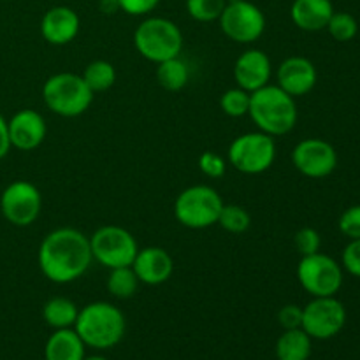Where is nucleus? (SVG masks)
<instances>
[{"label": "nucleus", "instance_id": "nucleus-21", "mask_svg": "<svg viewBox=\"0 0 360 360\" xmlns=\"http://www.w3.org/2000/svg\"><path fill=\"white\" fill-rule=\"evenodd\" d=\"M311 355V338L302 329L283 330L276 341L278 360H308Z\"/></svg>", "mask_w": 360, "mask_h": 360}, {"label": "nucleus", "instance_id": "nucleus-26", "mask_svg": "<svg viewBox=\"0 0 360 360\" xmlns=\"http://www.w3.org/2000/svg\"><path fill=\"white\" fill-rule=\"evenodd\" d=\"M218 225L231 234H243L252 225V217L248 211L238 204H224L221 213L218 217Z\"/></svg>", "mask_w": 360, "mask_h": 360}, {"label": "nucleus", "instance_id": "nucleus-28", "mask_svg": "<svg viewBox=\"0 0 360 360\" xmlns=\"http://www.w3.org/2000/svg\"><path fill=\"white\" fill-rule=\"evenodd\" d=\"M250 98L252 94L243 88H229L220 98V108L231 118H241V116L248 115L250 111Z\"/></svg>", "mask_w": 360, "mask_h": 360}, {"label": "nucleus", "instance_id": "nucleus-20", "mask_svg": "<svg viewBox=\"0 0 360 360\" xmlns=\"http://www.w3.org/2000/svg\"><path fill=\"white\" fill-rule=\"evenodd\" d=\"M86 345L81 341L77 333L72 329L53 330L46 341L44 357L46 360H83Z\"/></svg>", "mask_w": 360, "mask_h": 360}, {"label": "nucleus", "instance_id": "nucleus-11", "mask_svg": "<svg viewBox=\"0 0 360 360\" xmlns=\"http://www.w3.org/2000/svg\"><path fill=\"white\" fill-rule=\"evenodd\" d=\"M347 323V309L343 302L333 297H313L302 308L301 329L311 340H330L338 336Z\"/></svg>", "mask_w": 360, "mask_h": 360}, {"label": "nucleus", "instance_id": "nucleus-14", "mask_svg": "<svg viewBox=\"0 0 360 360\" xmlns=\"http://www.w3.org/2000/svg\"><path fill=\"white\" fill-rule=\"evenodd\" d=\"M11 148L32 151L41 146L48 134L44 116L35 109H21L7 122Z\"/></svg>", "mask_w": 360, "mask_h": 360}, {"label": "nucleus", "instance_id": "nucleus-27", "mask_svg": "<svg viewBox=\"0 0 360 360\" xmlns=\"http://www.w3.org/2000/svg\"><path fill=\"white\" fill-rule=\"evenodd\" d=\"M225 6L227 0H186V13L192 20L210 23V21H218Z\"/></svg>", "mask_w": 360, "mask_h": 360}, {"label": "nucleus", "instance_id": "nucleus-16", "mask_svg": "<svg viewBox=\"0 0 360 360\" xmlns=\"http://www.w3.org/2000/svg\"><path fill=\"white\" fill-rule=\"evenodd\" d=\"M316 77V67L304 56L285 58L278 67V86L294 98L309 94L315 88Z\"/></svg>", "mask_w": 360, "mask_h": 360}, {"label": "nucleus", "instance_id": "nucleus-13", "mask_svg": "<svg viewBox=\"0 0 360 360\" xmlns=\"http://www.w3.org/2000/svg\"><path fill=\"white\" fill-rule=\"evenodd\" d=\"M292 164L306 178L320 179L329 176L338 165V153L330 143L316 137L301 141L292 151Z\"/></svg>", "mask_w": 360, "mask_h": 360}, {"label": "nucleus", "instance_id": "nucleus-38", "mask_svg": "<svg viewBox=\"0 0 360 360\" xmlns=\"http://www.w3.org/2000/svg\"><path fill=\"white\" fill-rule=\"evenodd\" d=\"M83 360H109V359L102 357V355H91V357H84Z\"/></svg>", "mask_w": 360, "mask_h": 360}, {"label": "nucleus", "instance_id": "nucleus-25", "mask_svg": "<svg viewBox=\"0 0 360 360\" xmlns=\"http://www.w3.org/2000/svg\"><path fill=\"white\" fill-rule=\"evenodd\" d=\"M139 278L134 273L132 266L125 267H115L109 269L108 276V290L112 297L118 299H130L136 295L137 288H139Z\"/></svg>", "mask_w": 360, "mask_h": 360}, {"label": "nucleus", "instance_id": "nucleus-12", "mask_svg": "<svg viewBox=\"0 0 360 360\" xmlns=\"http://www.w3.org/2000/svg\"><path fill=\"white\" fill-rule=\"evenodd\" d=\"M42 195L37 186L25 179L9 183L0 195V211L14 227H28L39 218Z\"/></svg>", "mask_w": 360, "mask_h": 360}, {"label": "nucleus", "instance_id": "nucleus-30", "mask_svg": "<svg viewBox=\"0 0 360 360\" xmlns=\"http://www.w3.org/2000/svg\"><path fill=\"white\" fill-rule=\"evenodd\" d=\"M294 245L297 248V252L302 257L313 255V253L320 252V245H322V239L320 234L311 227H304L301 231L295 232L294 236Z\"/></svg>", "mask_w": 360, "mask_h": 360}, {"label": "nucleus", "instance_id": "nucleus-15", "mask_svg": "<svg viewBox=\"0 0 360 360\" xmlns=\"http://www.w3.org/2000/svg\"><path fill=\"white\" fill-rule=\"evenodd\" d=\"M271 76H273V65L267 53L262 49L250 48L238 56L234 63V79L239 88L253 91L260 90L266 84H269Z\"/></svg>", "mask_w": 360, "mask_h": 360}, {"label": "nucleus", "instance_id": "nucleus-10", "mask_svg": "<svg viewBox=\"0 0 360 360\" xmlns=\"http://www.w3.org/2000/svg\"><path fill=\"white\" fill-rule=\"evenodd\" d=\"M218 21L221 32L239 44H252L259 41L266 30V16L262 9L250 0H227V6Z\"/></svg>", "mask_w": 360, "mask_h": 360}, {"label": "nucleus", "instance_id": "nucleus-7", "mask_svg": "<svg viewBox=\"0 0 360 360\" xmlns=\"http://www.w3.org/2000/svg\"><path fill=\"white\" fill-rule=\"evenodd\" d=\"M229 164L243 174H262L276 158L274 137L260 132H246L236 137L227 151Z\"/></svg>", "mask_w": 360, "mask_h": 360}, {"label": "nucleus", "instance_id": "nucleus-1", "mask_svg": "<svg viewBox=\"0 0 360 360\" xmlns=\"http://www.w3.org/2000/svg\"><path fill=\"white\" fill-rule=\"evenodd\" d=\"M39 269L58 285L79 280L94 262L90 238L77 229L62 227L49 232L39 246Z\"/></svg>", "mask_w": 360, "mask_h": 360}, {"label": "nucleus", "instance_id": "nucleus-9", "mask_svg": "<svg viewBox=\"0 0 360 360\" xmlns=\"http://www.w3.org/2000/svg\"><path fill=\"white\" fill-rule=\"evenodd\" d=\"M297 280L313 297H333L343 285V271L333 257L316 252L302 257L297 266Z\"/></svg>", "mask_w": 360, "mask_h": 360}, {"label": "nucleus", "instance_id": "nucleus-36", "mask_svg": "<svg viewBox=\"0 0 360 360\" xmlns=\"http://www.w3.org/2000/svg\"><path fill=\"white\" fill-rule=\"evenodd\" d=\"M11 150L9 129H7V120L0 115V160L7 157Z\"/></svg>", "mask_w": 360, "mask_h": 360}, {"label": "nucleus", "instance_id": "nucleus-18", "mask_svg": "<svg viewBox=\"0 0 360 360\" xmlns=\"http://www.w3.org/2000/svg\"><path fill=\"white\" fill-rule=\"evenodd\" d=\"M132 269L137 274L141 283L157 287V285L165 283L172 276L174 262H172V257L164 248L148 246V248L137 252L136 259L132 262Z\"/></svg>", "mask_w": 360, "mask_h": 360}, {"label": "nucleus", "instance_id": "nucleus-3", "mask_svg": "<svg viewBox=\"0 0 360 360\" xmlns=\"http://www.w3.org/2000/svg\"><path fill=\"white\" fill-rule=\"evenodd\" d=\"M125 316L122 309L105 301L90 302L79 309L74 330L86 347L109 350L125 336Z\"/></svg>", "mask_w": 360, "mask_h": 360}, {"label": "nucleus", "instance_id": "nucleus-23", "mask_svg": "<svg viewBox=\"0 0 360 360\" xmlns=\"http://www.w3.org/2000/svg\"><path fill=\"white\" fill-rule=\"evenodd\" d=\"M190 69L179 56L157 63V81L169 91H179L188 84Z\"/></svg>", "mask_w": 360, "mask_h": 360}, {"label": "nucleus", "instance_id": "nucleus-22", "mask_svg": "<svg viewBox=\"0 0 360 360\" xmlns=\"http://www.w3.org/2000/svg\"><path fill=\"white\" fill-rule=\"evenodd\" d=\"M79 308L76 302L67 297H53L42 308V316L44 322L51 327L53 330L58 329H72L76 323Z\"/></svg>", "mask_w": 360, "mask_h": 360}, {"label": "nucleus", "instance_id": "nucleus-31", "mask_svg": "<svg viewBox=\"0 0 360 360\" xmlns=\"http://www.w3.org/2000/svg\"><path fill=\"white\" fill-rule=\"evenodd\" d=\"M199 169L207 178L218 179L227 171V162L221 155L214 153V151H204L199 157Z\"/></svg>", "mask_w": 360, "mask_h": 360}, {"label": "nucleus", "instance_id": "nucleus-33", "mask_svg": "<svg viewBox=\"0 0 360 360\" xmlns=\"http://www.w3.org/2000/svg\"><path fill=\"white\" fill-rule=\"evenodd\" d=\"M278 322L283 327V330L301 329L302 326V308L297 304H285L278 311Z\"/></svg>", "mask_w": 360, "mask_h": 360}, {"label": "nucleus", "instance_id": "nucleus-6", "mask_svg": "<svg viewBox=\"0 0 360 360\" xmlns=\"http://www.w3.org/2000/svg\"><path fill=\"white\" fill-rule=\"evenodd\" d=\"M221 207L224 200L213 186L193 185L176 197L174 217L183 227L200 231L218 224Z\"/></svg>", "mask_w": 360, "mask_h": 360}, {"label": "nucleus", "instance_id": "nucleus-5", "mask_svg": "<svg viewBox=\"0 0 360 360\" xmlns=\"http://www.w3.org/2000/svg\"><path fill=\"white\" fill-rule=\"evenodd\" d=\"M134 46L143 58L160 63L179 56L183 49V34L174 21L151 16L137 25L134 32Z\"/></svg>", "mask_w": 360, "mask_h": 360}, {"label": "nucleus", "instance_id": "nucleus-24", "mask_svg": "<svg viewBox=\"0 0 360 360\" xmlns=\"http://www.w3.org/2000/svg\"><path fill=\"white\" fill-rule=\"evenodd\" d=\"M83 79L94 94L109 90L116 83V69L108 60H94L83 70Z\"/></svg>", "mask_w": 360, "mask_h": 360}, {"label": "nucleus", "instance_id": "nucleus-19", "mask_svg": "<svg viewBox=\"0 0 360 360\" xmlns=\"http://www.w3.org/2000/svg\"><path fill=\"white\" fill-rule=\"evenodd\" d=\"M333 14L330 0H294L290 7L292 21L304 32L323 30Z\"/></svg>", "mask_w": 360, "mask_h": 360}, {"label": "nucleus", "instance_id": "nucleus-29", "mask_svg": "<svg viewBox=\"0 0 360 360\" xmlns=\"http://www.w3.org/2000/svg\"><path fill=\"white\" fill-rule=\"evenodd\" d=\"M330 37L338 42H348L357 35L359 25L357 20L350 13H334L327 23Z\"/></svg>", "mask_w": 360, "mask_h": 360}, {"label": "nucleus", "instance_id": "nucleus-37", "mask_svg": "<svg viewBox=\"0 0 360 360\" xmlns=\"http://www.w3.org/2000/svg\"><path fill=\"white\" fill-rule=\"evenodd\" d=\"M98 9L102 14H116L120 11L118 0H98Z\"/></svg>", "mask_w": 360, "mask_h": 360}, {"label": "nucleus", "instance_id": "nucleus-4", "mask_svg": "<svg viewBox=\"0 0 360 360\" xmlns=\"http://www.w3.org/2000/svg\"><path fill=\"white\" fill-rule=\"evenodd\" d=\"M94 97L95 94L88 88L81 74H53L42 86V101L46 108L62 118H76L86 112Z\"/></svg>", "mask_w": 360, "mask_h": 360}, {"label": "nucleus", "instance_id": "nucleus-17", "mask_svg": "<svg viewBox=\"0 0 360 360\" xmlns=\"http://www.w3.org/2000/svg\"><path fill=\"white\" fill-rule=\"evenodd\" d=\"M81 20L74 9L55 6L44 13L41 20V34L53 46H65L77 37Z\"/></svg>", "mask_w": 360, "mask_h": 360}, {"label": "nucleus", "instance_id": "nucleus-32", "mask_svg": "<svg viewBox=\"0 0 360 360\" xmlns=\"http://www.w3.org/2000/svg\"><path fill=\"white\" fill-rule=\"evenodd\" d=\"M340 231L347 238L360 239V204L352 206L341 214L340 218Z\"/></svg>", "mask_w": 360, "mask_h": 360}, {"label": "nucleus", "instance_id": "nucleus-35", "mask_svg": "<svg viewBox=\"0 0 360 360\" xmlns=\"http://www.w3.org/2000/svg\"><path fill=\"white\" fill-rule=\"evenodd\" d=\"M160 0H118L120 11L130 14V16H144L150 14Z\"/></svg>", "mask_w": 360, "mask_h": 360}, {"label": "nucleus", "instance_id": "nucleus-8", "mask_svg": "<svg viewBox=\"0 0 360 360\" xmlns=\"http://www.w3.org/2000/svg\"><path fill=\"white\" fill-rule=\"evenodd\" d=\"M91 257L108 269L132 266L139 246L127 229L118 225H104L90 238Z\"/></svg>", "mask_w": 360, "mask_h": 360}, {"label": "nucleus", "instance_id": "nucleus-2", "mask_svg": "<svg viewBox=\"0 0 360 360\" xmlns=\"http://www.w3.org/2000/svg\"><path fill=\"white\" fill-rule=\"evenodd\" d=\"M248 115L260 132L280 137L290 132L297 123V105L294 97L278 84H266L252 94Z\"/></svg>", "mask_w": 360, "mask_h": 360}, {"label": "nucleus", "instance_id": "nucleus-34", "mask_svg": "<svg viewBox=\"0 0 360 360\" xmlns=\"http://www.w3.org/2000/svg\"><path fill=\"white\" fill-rule=\"evenodd\" d=\"M343 267L354 276L360 278V239H352L343 252Z\"/></svg>", "mask_w": 360, "mask_h": 360}]
</instances>
